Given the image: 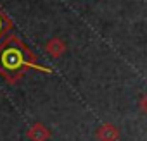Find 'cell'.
Returning a JSON list of instances; mask_svg holds the SVG:
<instances>
[{
    "instance_id": "1",
    "label": "cell",
    "mask_w": 147,
    "mask_h": 141,
    "mask_svg": "<svg viewBox=\"0 0 147 141\" xmlns=\"http://www.w3.org/2000/svg\"><path fill=\"white\" fill-rule=\"evenodd\" d=\"M33 64L30 48L14 35L0 43V74L7 81H18Z\"/></svg>"
},
{
    "instance_id": "2",
    "label": "cell",
    "mask_w": 147,
    "mask_h": 141,
    "mask_svg": "<svg viewBox=\"0 0 147 141\" xmlns=\"http://www.w3.org/2000/svg\"><path fill=\"white\" fill-rule=\"evenodd\" d=\"M11 29H12V23H11V19L4 14L2 9H0V40L5 38L7 33H9Z\"/></svg>"
},
{
    "instance_id": "3",
    "label": "cell",
    "mask_w": 147,
    "mask_h": 141,
    "mask_svg": "<svg viewBox=\"0 0 147 141\" xmlns=\"http://www.w3.org/2000/svg\"><path fill=\"white\" fill-rule=\"evenodd\" d=\"M106 129H107V131H106V134H100V136L104 138V141H114V139L118 138V131H116L114 127H111V126H109V127H106Z\"/></svg>"
},
{
    "instance_id": "4",
    "label": "cell",
    "mask_w": 147,
    "mask_h": 141,
    "mask_svg": "<svg viewBox=\"0 0 147 141\" xmlns=\"http://www.w3.org/2000/svg\"><path fill=\"white\" fill-rule=\"evenodd\" d=\"M140 107H142V110L147 114V95H144V96L140 98Z\"/></svg>"
}]
</instances>
